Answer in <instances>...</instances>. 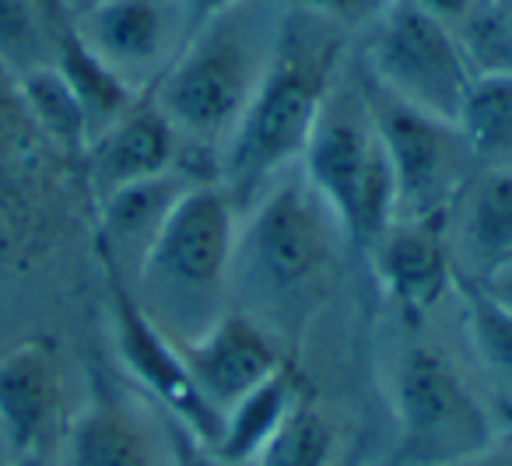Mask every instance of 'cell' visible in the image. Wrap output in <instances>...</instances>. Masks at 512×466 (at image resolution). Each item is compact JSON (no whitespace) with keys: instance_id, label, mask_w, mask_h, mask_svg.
Wrapping results in <instances>:
<instances>
[{"instance_id":"1","label":"cell","mask_w":512,"mask_h":466,"mask_svg":"<svg viewBox=\"0 0 512 466\" xmlns=\"http://www.w3.org/2000/svg\"><path fill=\"white\" fill-rule=\"evenodd\" d=\"M344 249L337 218L295 165L239 218L228 305L260 319L285 347L299 344L334 295Z\"/></svg>"},{"instance_id":"2","label":"cell","mask_w":512,"mask_h":466,"mask_svg":"<svg viewBox=\"0 0 512 466\" xmlns=\"http://www.w3.org/2000/svg\"><path fill=\"white\" fill-rule=\"evenodd\" d=\"M344 67L348 32L323 18L281 8L264 78L214 155V183L239 218L274 179L302 162L316 116Z\"/></svg>"},{"instance_id":"3","label":"cell","mask_w":512,"mask_h":466,"mask_svg":"<svg viewBox=\"0 0 512 466\" xmlns=\"http://www.w3.org/2000/svg\"><path fill=\"white\" fill-rule=\"evenodd\" d=\"M271 4L274 0H242L200 25L169 71L148 88L186 148L207 151L211 162L267 71L281 22V4L278 11H267Z\"/></svg>"},{"instance_id":"4","label":"cell","mask_w":512,"mask_h":466,"mask_svg":"<svg viewBox=\"0 0 512 466\" xmlns=\"http://www.w3.org/2000/svg\"><path fill=\"white\" fill-rule=\"evenodd\" d=\"M235 232L239 214L221 186L197 179L144 256L130 288L172 344L200 337L228 309Z\"/></svg>"},{"instance_id":"5","label":"cell","mask_w":512,"mask_h":466,"mask_svg":"<svg viewBox=\"0 0 512 466\" xmlns=\"http://www.w3.org/2000/svg\"><path fill=\"white\" fill-rule=\"evenodd\" d=\"M299 169L330 207L351 249L369 253L372 242L393 225L397 186L358 67H344L334 81Z\"/></svg>"},{"instance_id":"6","label":"cell","mask_w":512,"mask_h":466,"mask_svg":"<svg viewBox=\"0 0 512 466\" xmlns=\"http://www.w3.org/2000/svg\"><path fill=\"white\" fill-rule=\"evenodd\" d=\"M397 445L390 466H456L481 456L498 438L495 410L439 344L414 340L390 368Z\"/></svg>"},{"instance_id":"7","label":"cell","mask_w":512,"mask_h":466,"mask_svg":"<svg viewBox=\"0 0 512 466\" xmlns=\"http://www.w3.org/2000/svg\"><path fill=\"white\" fill-rule=\"evenodd\" d=\"M358 67L393 99L453 123L460 120V109L474 85V67L456 32L439 18L418 11L411 0H397L372 25Z\"/></svg>"},{"instance_id":"8","label":"cell","mask_w":512,"mask_h":466,"mask_svg":"<svg viewBox=\"0 0 512 466\" xmlns=\"http://www.w3.org/2000/svg\"><path fill=\"white\" fill-rule=\"evenodd\" d=\"M369 99L372 120L383 137L390 158L393 186H397V218H439L449 214L477 176V162L453 120L414 109L376 88L358 67Z\"/></svg>"},{"instance_id":"9","label":"cell","mask_w":512,"mask_h":466,"mask_svg":"<svg viewBox=\"0 0 512 466\" xmlns=\"http://www.w3.org/2000/svg\"><path fill=\"white\" fill-rule=\"evenodd\" d=\"M102 281H106V309H109V337L113 351L127 379L137 386V393L148 396L165 417L179 421L186 431L207 445H218L221 438V414L200 396L190 368H186L179 347L151 323V316L141 309L130 281L113 267L99 260Z\"/></svg>"},{"instance_id":"10","label":"cell","mask_w":512,"mask_h":466,"mask_svg":"<svg viewBox=\"0 0 512 466\" xmlns=\"http://www.w3.org/2000/svg\"><path fill=\"white\" fill-rule=\"evenodd\" d=\"M60 466H172L165 414L106 368H95L85 403L67 421Z\"/></svg>"},{"instance_id":"11","label":"cell","mask_w":512,"mask_h":466,"mask_svg":"<svg viewBox=\"0 0 512 466\" xmlns=\"http://www.w3.org/2000/svg\"><path fill=\"white\" fill-rule=\"evenodd\" d=\"M71 25L81 43L134 92H148L190 39L176 0H102Z\"/></svg>"},{"instance_id":"12","label":"cell","mask_w":512,"mask_h":466,"mask_svg":"<svg viewBox=\"0 0 512 466\" xmlns=\"http://www.w3.org/2000/svg\"><path fill=\"white\" fill-rule=\"evenodd\" d=\"M67 421L57 344L32 337L0 354V442L11 456L46 459L64 442Z\"/></svg>"},{"instance_id":"13","label":"cell","mask_w":512,"mask_h":466,"mask_svg":"<svg viewBox=\"0 0 512 466\" xmlns=\"http://www.w3.org/2000/svg\"><path fill=\"white\" fill-rule=\"evenodd\" d=\"M372 274L407 326H421L453 295L460 267L449 249V214L393 218L369 249Z\"/></svg>"},{"instance_id":"14","label":"cell","mask_w":512,"mask_h":466,"mask_svg":"<svg viewBox=\"0 0 512 466\" xmlns=\"http://www.w3.org/2000/svg\"><path fill=\"white\" fill-rule=\"evenodd\" d=\"M197 382L200 396L225 417L232 403H239L249 389L271 379L281 365H288V347L274 337L260 319L228 305L200 337L176 344Z\"/></svg>"},{"instance_id":"15","label":"cell","mask_w":512,"mask_h":466,"mask_svg":"<svg viewBox=\"0 0 512 466\" xmlns=\"http://www.w3.org/2000/svg\"><path fill=\"white\" fill-rule=\"evenodd\" d=\"M183 148L186 141L179 137V130L165 120L155 99L141 92L134 106L116 116L113 123H106L81 155V172H85L92 204L120 186L137 183V179H151L179 169V165H193Z\"/></svg>"},{"instance_id":"16","label":"cell","mask_w":512,"mask_h":466,"mask_svg":"<svg viewBox=\"0 0 512 466\" xmlns=\"http://www.w3.org/2000/svg\"><path fill=\"white\" fill-rule=\"evenodd\" d=\"M197 179H211V172L197 169V165H179V169L137 179V183H127L95 200V256L113 263L134 284L158 232Z\"/></svg>"},{"instance_id":"17","label":"cell","mask_w":512,"mask_h":466,"mask_svg":"<svg viewBox=\"0 0 512 466\" xmlns=\"http://www.w3.org/2000/svg\"><path fill=\"white\" fill-rule=\"evenodd\" d=\"M309 396L306 379L295 368V361L281 365L271 379H264L256 389H249L239 403L225 410L221 417V438L214 452L232 463H256V456L274 442L288 417L295 414L302 400Z\"/></svg>"},{"instance_id":"18","label":"cell","mask_w":512,"mask_h":466,"mask_svg":"<svg viewBox=\"0 0 512 466\" xmlns=\"http://www.w3.org/2000/svg\"><path fill=\"white\" fill-rule=\"evenodd\" d=\"M453 214H460V246L477 263L474 277H488L512 260V165L477 169L460 193Z\"/></svg>"},{"instance_id":"19","label":"cell","mask_w":512,"mask_h":466,"mask_svg":"<svg viewBox=\"0 0 512 466\" xmlns=\"http://www.w3.org/2000/svg\"><path fill=\"white\" fill-rule=\"evenodd\" d=\"M456 298H460L467 340L477 361L498 389V403L512 407V312L488 291L481 277L460 270L456 274Z\"/></svg>"},{"instance_id":"20","label":"cell","mask_w":512,"mask_h":466,"mask_svg":"<svg viewBox=\"0 0 512 466\" xmlns=\"http://www.w3.org/2000/svg\"><path fill=\"white\" fill-rule=\"evenodd\" d=\"M53 64L67 78V85L74 88L81 106H85L88 123H92V137L106 123H113L120 113H127L137 95H141L81 43V36L74 32L71 22H64L53 32Z\"/></svg>"},{"instance_id":"21","label":"cell","mask_w":512,"mask_h":466,"mask_svg":"<svg viewBox=\"0 0 512 466\" xmlns=\"http://www.w3.org/2000/svg\"><path fill=\"white\" fill-rule=\"evenodd\" d=\"M456 127H460L477 169L512 165V74L474 78Z\"/></svg>"},{"instance_id":"22","label":"cell","mask_w":512,"mask_h":466,"mask_svg":"<svg viewBox=\"0 0 512 466\" xmlns=\"http://www.w3.org/2000/svg\"><path fill=\"white\" fill-rule=\"evenodd\" d=\"M18 92H22L25 109H29L32 123L43 130L46 141L81 162L88 141H92V123H88V113L78 102V95H74V88L57 71V64H46L22 74L18 78Z\"/></svg>"},{"instance_id":"23","label":"cell","mask_w":512,"mask_h":466,"mask_svg":"<svg viewBox=\"0 0 512 466\" xmlns=\"http://www.w3.org/2000/svg\"><path fill=\"white\" fill-rule=\"evenodd\" d=\"M253 466H337L334 421L306 396Z\"/></svg>"},{"instance_id":"24","label":"cell","mask_w":512,"mask_h":466,"mask_svg":"<svg viewBox=\"0 0 512 466\" xmlns=\"http://www.w3.org/2000/svg\"><path fill=\"white\" fill-rule=\"evenodd\" d=\"M53 25L36 0H0V71L15 78L53 64Z\"/></svg>"},{"instance_id":"25","label":"cell","mask_w":512,"mask_h":466,"mask_svg":"<svg viewBox=\"0 0 512 466\" xmlns=\"http://www.w3.org/2000/svg\"><path fill=\"white\" fill-rule=\"evenodd\" d=\"M463 53H467L474 78L481 74H512V8L502 0L474 4L467 18L456 25Z\"/></svg>"},{"instance_id":"26","label":"cell","mask_w":512,"mask_h":466,"mask_svg":"<svg viewBox=\"0 0 512 466\" xmlns=\"http://www.w3.org/2000/svg\"><path fill=\"white\" fill-rule=\"evenodd\" d=\"M281 8L323 18L344 32H369L397 0H278Z\"/></svg>"},{"instance_id":"27","label":"cell","mask_w":512,"mask_h":466,"mask_svg":"<svg viewBox=\"0 0 512 466\" xmlns=\"http://www.w3.org/2000/svg\"><path fill=\"white\" fill-rule=\"evenodd\" d=\"M169 424V442H172V466H253V463H232V459L218 456L214 445L200 442L193 431H186L179 421L165 417Z\"/></svg>"},{"instance_id":"28","label":"cell","mask_w":512,"mask_h":466,"mask_svg":"<svg viewBox=\"0 0 512 466\" xmlns=\"http://www.w3.org/2000/svg\"><path fill=\"white\" fill-rule=\"evenodd\" d=\"M176 4H179V11L186 15V25H190V36H193L200 25H207L211 18L232 11L235 4H242V0H176Z\"/></svg>"},{"instance_id":"29","label":"cell","mask_w":512,"mask_h":466,"mask_svg":"<svg viewBox=\"0 0 512 466\" xmlns=\"http://www.w3.org/2000/svg\"><path fill=\"white\" fill-rule=\"evenodd\" d=\"M411 4L418 11H425V15L439 18V22L449 25V29H456V25L474 11L477 0H411Z\"/></svg>"},{"instance_id":"30","label":"cell","mask_w":512,"mask_h":466,"mask_svg":"<svg viewBox=\"0 0 512 466\" xmlns=\"http://www.w3.org/2000/svg\"><path fill=\"white\" fill-rule=\"evenodd\" d=\"M18 249H22V225H18V218L8 207V200L0 197V267L15 260Z\"/></svg>"},{"instance_id":"31","label":"cell","mask_w":512,"mask_h":466,"mask_svg":"<svg viewBox=\"0 0 512 466\" xmlns=\"http://www.w3.org/2000/svg\"><path fill=\"white\" fill-rule=\"evenodd\" d=\"M456 466H512V428L498 431V438L481 452V456L467 459V463H456Z\"/></svg>"},{"instance_id":"32","label":"cell","mask_w":512,"mask_h":466,"mask_svg":"<svg viewBox=\"0 0 512 466\" xmlns=\"http://www.w3.org/2000/svg\"><path fill=\"white\" fill-rule=\"evenodd\" d=\"M484 284H488V291L498 298V302L505 305V309L512 312V260L509 263H502L498 270H491L488 277H481Z\"/></svg>"},{"instance_id":"33","label":"cell","mask_w":512,"mask_h":466,"mask_svg":"<svg viewBox=\"0 0 512 466\" xmlns=\"http://www.w3.org/2000/svg\"><path fill=\"white\" fill-rule=\"evenodd\" d=\"M95 4H102V0H60V8H64V15L71 18V22H74V18H81V15H88Z\"/></svg>"},{"instance_id":"34","label":"cell","mask_w":512,"mask_h":466,"mask_svg":"<svg viewBox=\"0 0 512 466\" xmlns=\"http://www.w3.org/2000/svg\"><path fill=\"white\" fill-rule=\"evenodd\" d=\"M39 8H43V15L50 18L53 25H64V22H71V18L64 15V8H60V0H36Z\"/></svg>"},{"instance_id":"35","label":"cell","mask_w":512,"mask_h":466,"mask_svg":"<svg viewBox=\"0 0 512 466\" xmlns=\"http://www.w3.org/2000/svg\"><path fill=\"white\" fill-rule=\"evenodd\" d=\"M0 466H15V463H11V452H8V445H4V442H0Z\"/></svg>"},{"instance_id":"36","label":"cell","mask_w":512,"mask_h":466,"mask_svg":"<svg viewBox=\"0 0 512 466\" xmlns=\"http://www.w3.org/2000/svg\"><path fill=\"white\" fill-rule=\"evenodd\" d=\"M502 4H512V0H502Z\"/></svg>"},{"instance_id":"37","label":"cell","mask_w":512,"mask_h":466,"mask_svg":"<svg viewBox=\"0 0 512 466\" xmlns=\"http://www.w3.org/2000/svg\"><path fill=\"white\" fill-rule=\"evenodd\" d=\"M509 8H512V4H509Z\"/></svg>"}]
</instances>
